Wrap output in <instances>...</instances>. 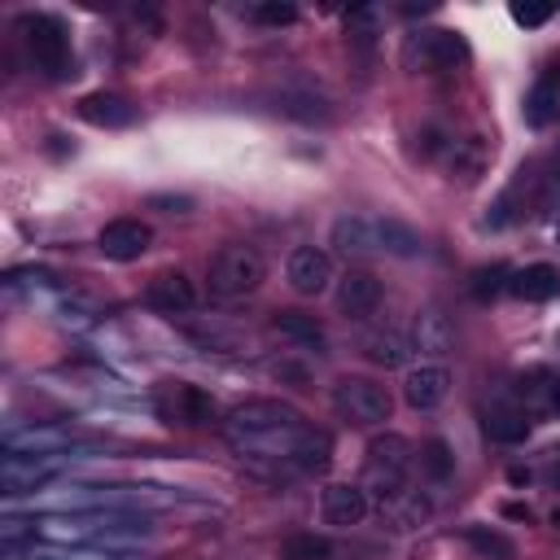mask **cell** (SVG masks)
<instances>
[{"instance_id":"1","label":"cell","mask_w":560,"mask_h":560,"mask_svg":"<svg viewBox=\"0 0 560 560\" xmlns=\"http://www.w3.org/2000/svg\"><path fill=\"white\" fill-rule=\"evenodd\" d=\"M411 472V442L402 433H376L368 442V464H363V494H376L381 503L398 499Z\"/></svg>"},{"instance_id":"2","label":"cell","mask_w":560,"mask_h":560,"mask_svg":"<svg viewBox=\"0 0 560 560\" xmlns=\"http://www.w3.org/2000/svg\"><path fill=\"white\" fill-rule=\"evenodd\" d=\"M267 280V262L254 245H223L210 267H206V284L219 302H236V298H249L258 284Z\"/></svg>"},{"instance_id":"3","label":"cell","mask_w":560,"mask_h":560,"mask_svg":"<svg viewBox=\"0 0 560 560\" xmlns=\"http://www.w3.org/2000/svg\"><path fill=\"white\" fill-rule=\"evenodd\" d=\"M302 416L289 407V402H280V398H249V402H236L228 416H223V438L236 446V451H245V446H254V442H262V438H271V433H280V429H289V424H298Z\"/></svg>"},{"instance_id":"4","label":"cell","mask_w":560,"mask_h":560,"mask_svg":"<svg viewBox=\"0 0 560 560\" xmlns=\"http://www.w3.org/2000/svg\"><path fill=\"white\" fill-rule=\"evenodd\" d=\"M18 31H22V44H26V57H31L48 79L74 74L70 35H66V26H61L57 18H48V13H26V18L18 22Z\"/></svg>"},{"instance_id":"5","label":"cell","mask_w":560,"mask_h":560,"mask_svg":"<svg viewBox=\"0 0 560 560\" xmlns=\"http://www.w3.org/2000/svg\"><path fill=\"white\" fill-rule=\"evenodd\" d=\"M332 407H337V416L350 420V424H385L389 411H394V398H389V389H385L381 381H372V376H341V381L332 385Z\"/></svg>"},{"instance_id":"6","label":"cell","mask_w":560,"mask_h":560,"mask_svg":"<svg viewBox=\"0 0 560 560\" xmlns=\"http://www.w3.org/2000/svg\"><path fill=\"white\" fill-rule=\"evenodd\" d=\"M158 407V420L162 424H179V429H201L214 420V398L201 389V385H188V381H171L158 389L153 398Z\"/></svg>"},{"instance_id":"7","label":"cell","mask_w":560,"mask_h":560,"mask_svg":"<svg viewBox=\"0 0 560 560\" xmlns=\"http://www.w3.org/2000/svg\"><path fill=\"white\" fill-rule=\"evenodd\" d=\"M411 70H451L468 57V44L459 31H416L402 48Z\"/></svg>"},{"instance_id":"8","label":"cell","mask_w":560,"mask_h":560,"mask_svg":"<svg viewBox=\"0 0 560 560\" xmlns=\"http://www.w3.org/2000/svg\"><path fill=\"white\" fill-rule=\"evenodd\" d=\"M149 245H153V228L140 223V219H109L96 236V249L114 262H136Z\"/></svg>"},{"instance_id":"9","label":"cell","mask_w":560,"mask_h":560,"mask_svg":"<svg viewBox=\"0 0 560 560\" xmlns=\"http://www.w3.org/2000/svg\"><path fill=\"white\" fill-rule=\"evenodd\" d=\"M521 114H525V122L529 127H551L556 118H560V57H551L542 70H538V79H534V88L525 92V105H521Z\"/></svg>"},{"instance_id":"10","label":"cell","mask_w":560,"mask_h":560,"mask_svg":"<svg viewBox=\"0 0 560 560\" xmlns=\"http://www.w3.org/2000/svg\"><path fill=\"white\" fill-rule=\"evenodd\" d=\"M284 276H289V284H293V293H302V298H319V293L328 289V280H332V262H328L324 249H315V245H298V249L289 254V262H284Z\"/></svg>"},{"instance_id":"11","label":"cell","mask_w":560,"mask_h":560,"mask_svg":"<svg viewBox=\"0 0 560 560\" xmlns=\"http://www.w3.org/2000/svg\"><path fill=\"white\" fill-rule=\"evenodd\" d=\"M319 516H324V525H332V529L359 525V521L368 516V494H363V486L328 481V486L319 490Z\"/></svg>"},{"instance_id":"12","label":"cell","mask_w":560,"mask_h":560,"mask_svg":"<svg viewBox=\"0 0 560 560\" xmlns=\"http://www.w3.org/2000/svg\"><path fill=\"white\" fill-rule=\"evenodd\" d=\"M486 153L490 149H486L481 136H451L446 149L438 153V162H442V171H446L451 184H472L486 171Z\"/></svg>"},{"instance_id":"13","label":"cell","mask_w":560,"mask_h":560,"mask_svg":"<svg viewBox=\"0 0 560 560\" xmlns=\"http://www.w3.org/2000/svg\"><path fill=\"white\" fill-rule=\"evenodd\" d=\"M267 328H271V337H280L289 350H302V354H324V346H328L319 319L306 311H280V315H271Z\"/></svg>"},{"instance_id":"14","label":"cell","mask_w":560,"mask_h":560,"mask_svg":"<svg viewBox=\"0 0 560 560\" xmlns=\"http://www.w3.org/2000/svg\"><path fill=\"white\" fill-rule=\"evenodd\" d=\"M381 306V280L372 271H346L337 280V311L346 319H368Z\"/></svg>"},{"instance_id":"15","label":"cell","mask_w":560,"mask_h":560,"mask_svg":"<svg viewBox=\"0 0 560 560\" xmlns=\"http://www.w3.org/2000/svg\"><path fill=\"white\" fill-rule=\"evenodd\" d=\"M446 389H451V372H446L442 363H420V368H411L407 381H402V402H407L411 411H433V407L446 398Z\"/></svg>"},{"instance_id":"16","label":"cell","mask_w":560,"mask_h":560,"mask_svg":"<svg viewBox=\"0 0 560 560\" xmlns=\"http://www.w3.org/2000/svg\"><path fill=\"white\" fill-rule=\"evenodd\" d=\"M144 302H149L153 311H162V315H184V311L197 306V284H192L184 271H162V276L149 280Z\"/></svg>"},{"instance_id":"17","label":"cell","mask_w":560,"mask_h":560,"mask_svg":"<svg viewBox=\"0 0 560 560\" xmlns=\"http://www.w3.org/2000/svg\"><path fill=\"white\" fill-rule=\"evenodd\" d=\"M79 118L92 122V127H105V131H118V127H131L136 122V105L118 92H88L79 101Z\"/></svg>"},{"instance_id":"18","label":"cell","mask_w":560,"mask_h":560,"mask_svg":"<svg viewBox=\"0 0 560 560\" xmlns=\"http://www.w3.org/2000/svg\"><path fill=\"white\" fill-rule=\"evenodd\" d=\"M332 245L350 258H368L376 254V219L372 214H341L332 223Z\"/></svg>"},{"instance_id":"19","label":"cell","mask_w":560,"mask_h":560,"mask_svg":"<svg viewBox=\"0 0 560 560\" xmlns=\"http://www.w3.org/2000/svg\"><path fill=\"white\" fill-rule=\"evenodd\" d=\"M376 219V254H389V258H416L424 254V236L402 223V219H389V214H372Z\"/></svg>"},{"instance_id":"20","label":"cell","mask_w":560,"mask_h":560,"mask_svg":"<svg viewBox=\"0 0 560 560\" xmlns=\"http://www.w3.org/2000/svg\"><path fill=\"white\" fill-rule=\"evenodd\" d=\"M508 289H512L521 302H547V298H556V289H560V276H556V267H547V262H534V267L516 271Z\"/></svg>"},{"instance_id":"21","label":"cell","mask_w":560,"mask_h":560,"mask_svg":"<svg viewBox=\"0 0 560 560\" xmlns=\"http://www.w3.org/2000/svg\"><path fill=\"white\" fill-rule=\"evenodd\" d=\"M451 346V324L442 311H420L411 324V350L420 354H442Z\"/></svg>"},{"instance_id":"22","label":"cell","mask_w":560,"mask_h":560,"mask_svg":"<svg viewBox=\"0 0 560 560\" xmlns=\"http://www.w3.org/2000/svg\"><path fill=\"white\" fill-rule=\"evenodd\" d=\"M52 477V468L44 464V459H22V455H13L9 451V459H4V494H26V490H35V486H44Z\"/></svg>"},{"instance_id":"23","label":"cell","mask_w":560,"mask_h":560,"mask_svg":"<svg viewBox=\"0 0 560 560\" xmlns=\"http://www.w3.org/2000/svg\"><path fill=\"white\" fill-rule=\"evenodd\" d=\"M481 424H486V438H490V442H503V446H516V442L529 438L525 411H512V407H490Z\"/></svg>"},{"instance_id":"24","label":"cell","mask_w":560,"mask_h":560,"mask_svg":"<svg viewBox=\"0 0 560 560\" xmlns=\"http://www.w3.org/2000/svg\"><path fill=\"white\" fill-rule=\"evenodd\" d=\"M407 350H411V341L398 337V332H372V337H363V354L372 363H381V368H398L407 359Z\"/></svg>"},{"instance_id":"25","label":"cell","mask_w":560,"mask_h":560,"mask_svg":"<svg viewBox=\"0 0 560 560\" xmlns=\"http://www.w3.org/2000/svg\"><path fill=\"white\" fill-rule=\"evenodd\" d=\"M280 560H332V542L324 534H293L284 538Z\"/></svg>"},{"instance_id":"26","label":"cell","mask_w":560,"mask_h":560,"mask_svg":"<svg viewBox=\"0 0 560 560\" xmlns=\"http://www.w3.org/2000/svg\"><path fill=\"white\" fill-rule=\"evenodd\" d=\"M420 464L438 477V481H446L451 477V468H455V459H451V446L442 442V438H433V442H424V451H420Z\"/></svg>"},{"instance_id":"27","label":"cell","mask_w":560,"mask_h":560,"mask_svg":"<svg viewBox=\"0 0 560 560\" xmlns=\"http://www.w3.org/2000/svg\"><path fill=\"white\" fill-rule=\"evenodd\" d=\"M468 542H472L477 551H490V556H499V560H512V542H508L503 534H494V529H468Z\"/></svg>"},{"instance_id":"28","label":"cell","mask_w":560,"mask_h":560,"mask_svg":"<svg viewBox=\"0 0 560 560\" xmlns=\"http://www.w3.org/2000/svg\"><path fill=\"white\" fill-rule=\"evenodd\" d=\"M249 13H254L258 22H267V26H289V22L298 18V9H293V4H254Z\"/></svg>"},{"instance_id":"29","label":"cell","mask_w":560,"mask_h":560,"mask_svg":"<svg viewBox=\"0 0 560 560\" xmlns=\"http://www.w3.org/2000/svg\"><path fill=\"white\" fill-rule=\"evenodd\" d=\"M551 13H556L551 4H512V22L516 26H542Z\"/></svg>"},{"instance_id":"30","label":"cell","mask_w":560,"mask_h":560,"mask_svg":"<svg viewBox=\"0 0 560 560\" xmlns=\"http://www.w3.org/2000/svg\"><path fill=\"white\" fill-rule=\"evenodd\" d=\"M376 9H350L346 13V31H359V39H372V31H376Z\"/></svg>"},{"instance_id":"31","label":"cell","mask_w":560,"mask_h":560,"mask_svg":"<svg viewBox=\"0 0 560 560\" xmlns=\"http://www.w3.org/2000/svg\"><path fill=\"white\" fill-rule=\"evenodd\" d=\"M149 206H158V210H166V214H179V210H188L192 201H188V197H149Z\"/></svg>"},{"instance_id":"32","label":"cell","mask_w":560,"mask_h":560,"mask_svg":"<svg viewBox=\"0 0 560 560\" xmlns=\"http://www.w3.org/2000/svg\"><path fill=\"white\" fill-rule=\"evenodd\" d=\"M503 516H512V521H529V508H525V503H508Z\"/></svg>"},{"instance_id":"33","label":"cell","mask_w":560,"mask_h":560,"mask_svg":"<svg viewBox=\"0 0 560 560\" xmlns=\"http://www.w3.org/2000/svg\"><path fill=\"white\" fill-rule=\"evenodd\" d=\"M547 402L560 411V376H551V385H547Z\"/></svg>"},{"instance_id":"34","label":"cell","mask_w":560,"mask_h":560,"mask_svg":"<svg viewBox=\"0 0 560 560\" xmlns=\"http://www.w3.org/2000/svg\"><path fill=\"white\" fill-rule=\"evenodd\" d=\"M551 486L560 490V455H556V464H551Z\"/></svg>"},{"instance_id":"35","label":"cell","mask_w":560,"mask_h":560,"mask_svg":"<svg viewBox=\"0 0 560 560\" xmlns=\"http://www.w3.org/2000/svg\"><path fill=\"white\" fill-rule=\"evenodd\" d=\"M551 179H556V184H560V149H556V175H551Z\"/></svg>"},{"instance_id":"36","label":"cell","mask_w":560,"mask_h":560,"mask_svg":"<svg viewBox=\"0 0 560 560\" xmlns=\"http://www.w3.org/2000/svg\"><path fill=\"white\" fill-rule=\"evenodd\" d=\"M551 525H556V529H560V508H556V512H551Z\"/></svg>"},{"instance_id":"37","label":"cell","mask_w":560,"mask_h":560,"mask_svg":"<svg viewBox=\"0 0 560 560\" xmlns=\"http://www.w3.org/2000/svg\"><path fill=\"white\" fill-rule=\"evenodd\" d=\"M556 241H560V223H556Z\"/></svg>"}]
</instances>
